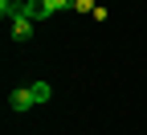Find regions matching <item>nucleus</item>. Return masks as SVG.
Wrapping results in <instances>:
<instances>
[{"label":"nucleus","instance_id":"nucleus-5","mask_svg":"<svg viewBox=\"0 0 147 135\" xmlns=\"http://www.w3.org/2000/svg\"><path fill=\"white\" fill-rule=\"evenodd\" d=\"M74 8H82V12H94V0H74Z\"/></svg>","mask_w":147,"mask_h":135},{"label":"nucleus","instance_id":"nucleus-3","mask_svg":"<svg viewBox=\"0 0 147 135\" xmlns=\"http://www.w3.org/2000/svg\"><path fill=\"white\" fill-rule=\"evenodd\" d=\"M33 21H25V16H16V21H12V41H29V37H33Z\"/></svg>","mask_w":147,"mask_h":135},{"label":"nucleus","instance_id":"nucleus-2","mask_svg":"<svg viewBox=\"0 0 147 135\" xmlns=\"http://www.w3.org/2000/svg\"><path fill=\"white\" fill-rule=\"evenodd\" d=\"M8 107H12L16 115H21V111H29V107H37V98H33V90H29V86H16V90L8 94Z\"/></svg>","mask_w":147,"mask_h":135},{"label":"nucleus","instance_id":"nucleus-6","mask_svg":"<svg viewBox=\"0 0 147 135\" xmlns=\"http://www.w3.org/2000/svg\"><path fill=\"white\" fill-rule=\"evenodd\" d=\"M49 8L57 12V8H74V0H49Z\"/></svg>","mask_w":147,"mask_h":135},{"label":"nucleus","instance_id":"nucleus-4","mask_svg":"<svg viewBox=\"0 0 147 135\" xmlns=\"http://www.w3.org/2000/svg\"><path fill=\"white\" fill-rule=\"evenodd\" d=\"M29 90H33V98H37V102H49V94H53L49 82H29Z\"/></svg>","mask_w":147,"mask_h":135},{"label":"nucleus","instance_id":"nucleus-1","mask_svg":"<svg viewBox=\"0 0 147 135\" xmlns=\"http://www.w3.org/2000/svg\"><path fill=\"white\" fill-rule=\"evenodd\" d=\"M21 16L37 25V21H49L53 8H49V0H25V4H21Z\"/></svg>","mask_w":147,"mask_h":135}]
</instances>
